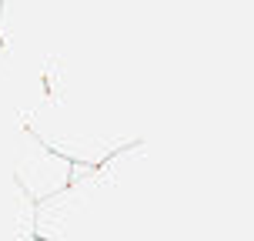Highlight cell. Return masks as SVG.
<instances>
[{"label": "cell", "instance_id": "1", "mask_svg": "<svg viewBox=\"0 0 254 241\" xmlns=\"http://www.w3.org/2000/svg\"><path fill=\"white\" fill-rule=\"evenodd\" d=\"M70 171H74V164L67 158H61V154L47 151L37 138L34 141V151L20 154L13 161V184L24 191L34 204H44V201H51L54 194L70 188V181H74Z\"/></svg>", "mask_w": 254, "mask_h": 241}]
</instances>
